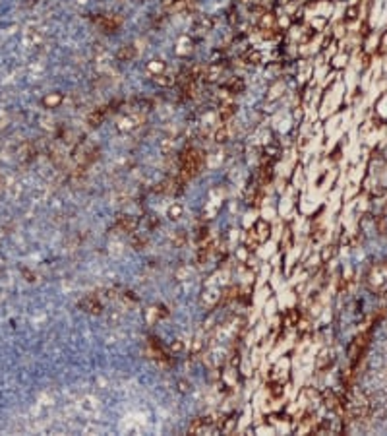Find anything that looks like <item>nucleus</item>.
Segmentation results:
<instances>
[{
	"label": "nucleus",
	"mask_w": 387,
	"mask_h": 436,
	"mask_svg": "<svg viewBox=\"0 0 387 436\" xmlns=\"http://www.w3.org/2000/svg\"><path fill=\"white\" fill-rule=\"evenodd\" d=\"M254 231H256V237H258L259 242H263V240L269 237V225H267L265 221H258Z\"/></svg>",
	"instance_id": "nucleus-2"
},
{
	"label": "nucleus",
	"mask_w": 387,
	"mask_h": 436,
	"mask_svg": "<svg viewBox=\"0 0 387 436\" xmlns=\"http://www.w3.org/2000/svg\"><path fill=\"white\" fill-rule=\"evenodd\" d=\"M201 163H203V157H201V153L197 149L186 151L184 157H182V171H184V175L186 177H192L195 173H199Z\"/></svg>",
	"instance_id": "nucleus-1"
},
{
	"label": "nucleus",
	"mask_w": 387,
	"mask_h": 436,
	"mask_svg": "<svg viewBox=\"0 0 387 436\" xmlns=\"http://www.w3.org/2000/svg\"><path fill=\"white\" fill-rule=\"evenodd\" d=\"M180 212H182V208H180V206H174V208L171 210V216H173V218H174V216H180Z\"/></svg>",
	"instance_id": "nucleus-4"
},
{
	"label": "nucleus",
	"mask_w": 387,
	"mask_h": 436,
	"mask_svg": "<svg viewBox=\"0 0 387 436\" xmlns=\"http://www.w3.org/2000/svg\"><path fill=\"white\" fill-rule=\"evenodd\" d=\"M83 306H85V310L91 312V314H99V312L103 310V304H101L99 300H95V298H87V300L83 302Z\"/></svg>",
	"instance_id": "nucleus-3"
}]
</instances>
